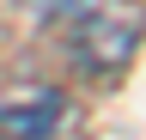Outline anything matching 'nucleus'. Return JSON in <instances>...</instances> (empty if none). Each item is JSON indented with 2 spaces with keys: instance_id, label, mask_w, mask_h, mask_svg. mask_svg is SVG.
<instances>
[{
  "instance_id": "nucleus-2",
  "label": "nucleus",
  "mask_w": 146,
  "mask_h": 140,
  "mask_svg": "<svg viewBox=\"0 0 146 140\" xmlns=\"http://www.w3.org/2000/svg\"><path fill=\"white\" fill-rule=\"evenodd\" d=\"M61 92H31L0 110V140H49L55 128H61Z\"/></svg>"
},
{
  "instance_id": "nucleus-1",
  "label": "nucleus",
  "mask_w": 146,
  "mask_h": 140,
  "mask_svg": "<svg viewBox=\"0 0 146 140\" xmlns=\"http://www.w3.org/2000/svg\"><path fill=\"white\" fill-rule=\"evenodd\" d=\"M73 43H79V55L91 67H122L128 55H134V19H122L116 6L91 0L79 19H73Z\"/></svg>"
}]
</instances>
